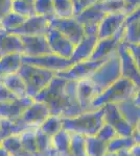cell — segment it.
<instances>
[{
    "mask_svg": "<svg viewBox=\"0 0 140 156\" xmlns=\"http://www.w3.org/2000/svg\"><path fill=\"white\" fill-rule=\"evenodd\" d=\"M116 107L119 114L131 126L138 127L140 119L139 110V93L133 97H130L123 101L117 103Z\"/></svg>",
    "mask_w": 140,
    "mask_h": 156,
    "instance_id": "e0dca14e",
    "label": "cell"
},
{
    "mask_svg": "<svg viewBox=\"0 0 140 156\" xmlns=\"http://www.w3.org/2000/svg\"><path fill=\"white\" fill-rule=\"evenodd\" d=\"M121 78L120 59H119L117 51L108 57L103 64L99 66L94 73L89 77V80L92 82L95 92L99 94L106 90L109 87L115 83Z\"/></svg>",
    "mask_w": 140,
    "mask_h": 156,
    "instance_id": "277c9868",
    "label": "cell"
},
{
    "mask_svg": "<svg viewBox=\"0 0 140 156\" xmlns=\"http://www.w3.org/2000/svg\"><path fill=\"white\" fill-rule=\"evenodd\" d=\"M51 146L59 156H69L70 133L62 129L51 137Z\"/></svg>",
    "mask_w": 140,
    "mask_h": 156,
    "instance_id": "4316f807",
    "label": "cell"
},
{
    "mask_svg": "<svg viewBox=\"0 0 140 156\" xmlns=\"http://www.w3.org/2000/svg\"><path fill=\"white\" fill-rule=\"evenodd\" d=\"M70 133L69 156H86V136L78 133Z\"/></svg>",
    "mask_w": 140,
    "mask_h": 156,
    "instance_id": "d6a6232c",
    "label": "cell"
},
{
    "mask_svg": "<svg viewBox=\"0 0 140 156\" xmlns=\"http://www.w3.org/2000/svg\"><path fill=\"white\" fill-rule=\"evenodd\" d=\"M130 152H131V154L133 156H139L140 155V146L139 144L135 145L134 147H132L131 149H130Z\"/></svg>",
    "mask_w": 140,
    "mask_h": 156,
    "instance_id": "ee69618b",
    "label": "cell"
},
{
    "mask_svg": "<svg viewBox=\"0 0 140 156\" xmlns=\"http://www.w3.org/2000/svg\"><path fill=\"white\" fill-rule=\"evenodd\" d=\"M16 99H18V97L16 95L13 94L6 87H4V85L0 82V103L12 102Z\"/></svg>",
    "mask_w": 140,
    "mask_h": 156,
    "instance_id": "f35d334b",
    "label": "cell"
},
{
    "mask_svg": "<svg viewBox=\"0 0 140 156\" xmlns=\"http://www.w3.org/2000/svg\"><path fill=\"white\" fill-rule=\"evenodd\" d=\"M124 1V12L123 14L126 16H129L132 12L139 9L140 0H123Z\"/></svg>",
    "mask_w": 140,
    "mask_h": 156,
    "instance_id": "b9f144b4",
    "label": "cell"
},
{
    "mask_svg": "<svg viewBox=\"0 0 140 156\" xmlns=\"http://www.w3.org/2000/svg\"><path fill=\"white\" fill-rule=\"evenodd\" d=\"M105 156H118L117 153H106Z\"/></svg>",
    "mask_w": 140,
    "mask_h": 156,
    "instance_id": "7dc6e473",
    "label": "cell"
},
{
    "mask_svg": "<svg viewBox=\"0 0 140 156\" xmlns=\"http://www.w3.org/2000/svg\"><path fill=\"white\" fill-rule=\"evenodd\" d=\"M117 154H118V156H133L131 154V152H130V150H123L117 153Z\"/></svg>",
    "mask_w": 140,
    "mask_h": 156,
    "instance_id": "f6af8a7d",
    "label": "cell"
},
{
    "mask_svg": "<svg viewBox=\"0 0 140 156\" xmlns=\"http://www.w3.org/2000/svg\"><path fill=\"white\" fill-rule=\"evenodd\" d=\"M26 19L27 18H24V17L20 16V15H17L15 12H11L6 17H3L1 19V21H0V28L4 29L6 31H9V30L20 26Z\"/></svg>",
    "mask_w": 140,
    "mask_h": 156,
    "instance_id": "8d00e7d4",
    "label": "cell"
},
{
    "mask_svg": "<svg viewBox=\"0 0 140 156\" xmlns=\"http://www.w3.org/2000/svg\"><path fill=\"white\" fill-rule=\"evenodd\" d=\"M103 60H85L72 65L69 69L65 71H61L55 73V76L61 77L66 80H72V81H81L84 79H88L93 74L97 68L105 62Z\"/></svg>",
    "mask_w": 140,
    "mask_h": 156,
    "instance_id": "9c48e42d",
    "label": "cell"
},
{
    "mask_svg": "<svg viewBox=\"0 0 140 156\" xmlns=\"http://www.w3.org/2000/svg\"><path fill=\"white\" fill-rule=\"evenodd\" d=\"M49 28V20L45 17L36 15L27 18L20 26L9 30L7 32L18 37L46 36Z\"/></svg>",
    "mask_w": 140,
    "mask_h": 156,
    "instance_id": "ba28073f",
    "label": "cell"
},
{
    "mask_svg": "<svg viewBox=\"0 0 140 156\" xmlns=\"http://www.w3.org/2000/svg\"><path fill=\"white\" fill-rule=\"evenodd\" d=\"M97 96L94 89L92 82L88 79H84L78 81L76 84V98H78V104L82 108L83 112H92L91 110V103L94 98Z\"/></svg>",
    "mask_w": 140,
    "mask_h": 156,
    "instance_id": "ffe728a7",
    "label": "cell"
},
{
    "mask_svg": "<svg viewBox=\"0 0 140 156\" xmlns=\"http://www.w3.org/2000/svg\"><path fill=\"white\" fill-rule=\"evenodd\" d=\"M139 18H140V9L132 12L131 15L127 16L124 20L123 27V42L131 43V44H139L140 36H139Z\"/></svg>",
    "mask_w": 140,
    "mask_h": 156,
    "instance_id": "603a6c76",
    "label": "cell"
},
{
    "mask_svg": "<svg viewBox=\"0 0 140 156\" xmlns=\"http://www.w3.org/2000/svg\"><path fill=\"white\" fill-rule=\"evenodd\" d=\"M85 143L87 156H105L107 153V143L100 140L95 135L86 136Z\"/></svg>",
    "mask_w": 140,
    "mask_h": 156,
    "instance_id": "f546056e",
    "label": "cell"
},
{
    "mask_svg": "<svg viewBox=\"0 0 140 156\" xmlns=\"http://www.w3.org/2000/svg\"><path fill=\"white\" fill-rule=\"evenodd\" d=\"M86 156H87V155H86Z\"/></svg>",
    "mask_w": 140,
    "mask_h": 156,
    "instance_id": "f5cc1de1",
    "label": "cell"
},
{
    "mask_svg": "<svg viewBox=\"0 0 140 156\" xmlns=\"http://www.w3.org/2000/svg\"><path fill=\"white\" fill-rule=\"evenodd\" d=\"M50 115L49 108L42 102L34 101L23 112L17 121L32 127H39Z\"/></svg>",
    "mask_w": 140,
    "mask_h": 156,
    "instance_id": "9a60e30c",
    "label": "cell"
},
{
    "mask_svg": "<svg viewBox=\"0 0 140 156\" xmlns=\"http://www.w3.org/2000/svg\"><path fill=\"white\" fill-rule=\"evenodd\" d=\"M137 145L132 136H116L107 144V153H118L123 150H130Z\"/></svg>",
    "mask_w": 140,
    "mask_h": 156,
    "instance_id": "83f0119b",
    "label": "cell"
},
{
    "mask_svg": "<svg viewBox=\"0 0 140 156\" xmlns=\"http://www.w3.org/2000/svg\"><path fill=\"white\" fill-rule=\"evenodd\" d=\"M32 102H34L32 98L25 97L18 98L12 102L0 103V119L17 121Z\"/></svg>",
    "mask_w": 140,
    "mask_h": 156,
    "instance_id": "ac0fdd59",
    "label": "cell"
},
{
    "mask_svg": "<svg viewBox=\"0 0 140 156\" xmlns=\"http://www.w3.org/2000/svg\"><path fill=\"white\" fill-rule=\"evenodd\" d=\"M0 156H11L2 147H0Z\"/></svg>",
    "mask_w": 140,
    "mask_h": 156,
    "instance_id": "bcb514c9",
    "label": "cell"
},
{
    "mask_svg": "<svg viewBox=\"0 0 140 156\" xmlns=\"http://www.w3.org/2000/svg\"><path fill=\"white\" fill-rule=\"evenodd\" d=\"M22 62L27 65H32V66L42 68V69L55 73L65 71V70L69 69L72 65H74L70 60V58H64V57L58 56L53 53L35 57L22 55Z\"/></svg>",
    "mask_w": 140,
    "mask_h": 156,
    "instance_id": "8992f818",
    "label": "cell"
},
{
    "mask_svg": "<svg viewBox=\"0 0 140 156\" xmlns=\"http://www.w3.org/2000/svg\"><path fill=\"white\" fill-rule=\"evenodd\" d=\"M45 37H46L48 46L51 50V53L64 57V58H70L75 46L69 40L66 39L57 29L51 28V27L49 28Z\"/></svg>",
    "mask_w": 140,
    "mask_h": 156,
    "instance_id": "5bb4252c",
    "label": "cell"
},
{
    "mask_svg": "<svg viewBox=\"0 0 140 156\" xmlns=\"http://www.w3.org/2000/svg\"><path fill=\"white\" fill-rule=\"evenodd\" d=\"M126 45L127 49L130 52L131 56L133 57V59L135 60L137 65L140 67V46L139 44H131V43H126L123 42Z\"/></svg>",
    "mask_w": 140,
    "mask_h": 156,
    "instance_id": "ab89813d",
    "label": "cell"
},
{
    "mask_svg": "<svg viewBox=\"0 0 140 156\" xmlns=\"http://www.w3.org/2000/svg\"><path fill=\"white\" fill-rule=\"evenodd\" d=\"M2 84L4 87H6L14 95H16L18 98H25L27 97L26 95V87L22 80V78L20 77V75L18 73H14V74L7 75L1 80Z\"/></svg>",
    "mask_w": 140,
    "mask_h": 156,
    "instance_id": "484cf974",
    "label": "cell"
},
{
    "mask_svg": "<svg viewBox=\"0 0 140 156\" xmlns=\"http://www.w3.org/2000/svg\"><path fill=\"white\" fill-rule=\"evenodd\" d=\"M1 143H2V140L0 138V147H1Z\"/></svg>",
    "mask_w": 140,
    "mask_h": 156,
    "instance_id": "c3c4849f",
    "label": "cell"
},
{
    "mask_svg": "<svg viewBox=\"0 0 140 156\" xmlns=\"http://www.w3.org/2000/svg\"><path fill=\"white\" fill-rule=\"evenodd\" d=\"M23 45V54L24 56H43V55L51 54V50L45 36H28L20 37Z\"/></svg>",
    "mask_w": 140,
    "mask_h": 156,
    "instance_id": "2e32d148",
    "label": "cell"
},
{
    "mask_svg": "<svg viewBox=\"0 0 140 156\" xmlns=\"http://www.w3.org/2000/svg\"><path fill=\"white\" fill-rule=\"evenodd\" d=\"M98 41L97 36H85L82 41L74 47L73 53L71 55L70 60L73 64L80 62H85L90 58L95 45Z\"/></svg>",
    "mask_w": 140,
    "mask_h": 156,
    "instance_id": "7402d4cb",
    "label": "cell"
},
{
    "mask_svg": "<svg viewBox=\"0 0 140 156\" xmlns=\"http://www.w3.org/2000/svg\"><path fill=\"white\" fill-rule=\"evenodd\" d=\"M22 65V54L14 53L2 56L0 58V81L7 75L19 71Z\"/></svg>",
    "mask_w": 140,
    "mask_h": 156,
    "instance_id": "d4e9b609",
    "label": "cell"
},
{
    "mask_svg": "<svg viewBox=\"0 0 140 156\" xmlns=\"http://www.w3.org/2000/svg\"><path fill=\"white\" fill-rule=\"evenodd\" d=\"M26 1H29V2H34V0H26Z\"/></svg>",
    "mask_w": 140,
    "mask_h": 156,
    "instance_id": "f907efd6",
    "label": "cell"
},
{
    "mask_svg": "<svg viewBox=\"0 0 140 156\" xmlns=\"http://www.w3.org/2000/svg\"><path fill=\"white\" fill-rule=\"evenodd\" d=\"M98 1H101V0H98Z\"/></svg>",
    "mask_w": 140,
    "mask_h": 156,
    "instance_id": "816d5d0a",
    "label": "cell"
},
{
    "mask_svg": "<svg viewBox=\"0 0 140 156\" xmlns=\"http://www.w3.org/2000/svg\"><path fill=\"white\" fill-rule=\"evenodd\" d=\"M72 2H73V4H75V2H76V0H72Z\"/></svg>",
    "mask_w": 140,
    "mask_h": 156,
    "instance_id": "681fc988",
    "label": "cell"
},
{
    "mask_svg": "<svg viewBox=\"0 0 140 156\" xmlns=\"http://www.w3.org/2000/svg\"><path fill=\"white\" fill-rule=\"evenodd\" d=\"M127 16L124 14H110L106 15L98 25L97 37L98 40L108 39L121 28Z\"/></svg>",
    "mask_w": 140,
    "mask_h": 156,
    "instance_id": "d6986e66",
    "label": "cell"
},
{
    "mask_svg": "<svg viewBox=\"0 0 140 156\" xmlns=\"http://www.w3.org/2000/svg\"><path fill=\"white\" fill-rule=\"evenodd\" d=\"M98 5L105 15L123 14L124 12L123 0H101L98 1Z\"/></svg>",
    "mask_w": 140,
    "mask_h": 156,
    "instance_id": "d590c367",
    "label": "cell"
},
{
    "mask_svg": "<svg viewBox=\"0 0 140 156\" xmlns=\"http://www.w3.org/2000/svg\"><path fill=\"white\" fill-rule=\"evenodd\" d=\"M104 109L103 107L93 112H83L78 117L64 119L63 121V129L68 132L78 133L84 136H93L96 135L98 130L104 124Z\"/></svg>",
    "mask_w": 140,
    "mask_h": 156,
    "instance_id": "7a4b0ae2",
    "label": "cell"
},
{
    "mask_svg": "<svg viewBox=\"0 0 140 156\" xmlns=\"http://www.w3.org/2000/svg\"><path fill=\"white\" fill-rule=\"evenodd\" d=\"M96 2H98V0H76L74 4V16L82 12L83 9L94 5Z\"/></svg>",
    "mask_w": 140,
    "mask_h": 156,
    "instance_id": "60d3db41",
    "label": "cell"
},
{
    "mask_svg": "<svg viewBox=\"0 0 140 156\" xmlns=\"http://www.w3.org/2000/svg\"><path fill=\"white\" fill-rule=\"evenodd\" d=\"M23 45L20 37L9 34L0 28V58L9 54H23Z\"/></svg>",
    "mask_w": 140,
    "mask_h": 156,
    "instance_id": "44dd1931",
    "label": "cell"
},
{
    "mask_svg": "<svg viewBox=\"0 0 140 156\" xmlns=\"http://www.w3.org/2000/svg\"><path fill=\"white\" fill-rule=\"evenodd\" d=\"M104 109V123L111 125L115 129L119 136H132L136 127H133L121 117L115 104H106L103 106Z\"/></svg>",
    "mask_w": 140,
    "mask_h": 156,
    "instance_id": "8fae6325",
    "label": "cell"
},
{
    "mask_svg": "<svg viewBox=\"0 0 140 156\" xmlns=\"http://www.w3.org/2000/svg\"><path fill=\"white\" fill-rule=\"evenodd\" d=\"M76 84L78 81L55 76L49 84L32 99L47 105L52 115L64 119L78 117L83 114V110L76 98Z\"/></svg>",
    "mask_w": 140,
    "mask_h": 156,
    "instance_id": "6da1fadb",
    "label": "cell"
},
{
    "mask_svg": "<svg viewBox=\"0 0 140 156\" xmlns=\"http://www.w3.org/2000/svg\"><path fill=\"white\" fill-rule=\"evenodd\" d=\"M12 2L13 0H0V21L12 12Z\"/></svg>",
    "mask_w": 140,
    "mask_h": 156,
    "instance_id": "7bdbcfd3",
    "label": "cell"
},
{
    "mask_svg": "<svg viewBox=\"0 0 140 156\" xmlns=\"http://www.w3.org/2000/svg\"><path fill=\"white\" fill-rule=\"evenodd\" d=\"M117 53H118L119 59H120L121 77L131 80L137 87H140L139 66L131 56L123 42L119 44L118 48H117Z\"/></svg>",
    "mask_w": 140,
    "mask_h": 156,
    "instance_id": "4fadbf2b",
    "label": "cell"
},
{
    "mask_svg": "<svg viewBox=\"0 0 140 156\" xmlns=\"http://www.w3.org/2000/svg\"><path fill=\"white\" fill-rule=\"evenodd\" d=\"M40 129L48 136L52 137L55 135L59 131L63 129V121L62 118L59 115H50L44 122L39 126Z\"/></svg>",
    "mask_w": 140,
    "mask_h": 156,
    "instance_id": "4dcf8cb0",
    "label": "cell"
},
{
    "mask_svg": "<svg viewBox=\"0 0 140 156\" xmlns=\"http://www.w3.org/2000/svg\"><path fill=\"white\" fill-rule=\"evenodd\" d=\"M38 127H32L27 124L20 122V121H9L6 119H0V138L11 136V135H19L22 132L30 129H35Z\"/></svg>",
    "mask_w": 140,
    "mask_h": 156,
    "instance_id": "cb8c5ba5",
    "label": "cell"
},
{
    "mask_svg": "<svg viewBox=\"0 0 140 156\" xmlns=\"http://www.w3.org/2000/svg\"><path fill=\"white\" fill-rule=\"evenodd\" d=\"M32 3H34L36 15L45 17L48 20L55 18L53 0H34Z\"/></svg>",
    "mask_w": 140,
    "mask_h": 156,
    "instance_id": "e575fe53",
    "label": "cell"
},
{
    "mask_svg": "<svg viewBox=\"0 0 140 156\" xmlns=\"http://www.w3.org/2000/svg\"><path fill=\"white\" fill-rule=\"evenodd\" d=\"M36 130H37V128L22 132L21 134H19V137H20V143H21L22 149L25 152L29 153V154L34 156H40L38 154L37 144H36Z\"/></svg>",
    "mask_w": 140,
    "mask_h": 156,
    "instance_id": "1f68e13d",
    "label": "cell"
},
{
    "mask_svg": "<svg viewBox=\"0 0 140 156\" xmlns=\"http://www.w3.org/2000/svg\"><path fill=\"white\" fill-rule=\"evenodd\" d=\"M12 12L24 17V18H29V17L36 16L34 3L26 1V0H13Z\"/></svg>",
    "mask_w": 140,
    "mask_h": 156,
    "instance_id": "836d02e7",
    "label": "cell"
},
{
    "mask_svg": "<svg viewBox=\"0 0 140 156\" xmlns=\"http://www.w3.org/2000/svg\"><path fill=\"white\" fill-rule=\"evenodd\" d=\"M105 16V12L100 9L98 2H96L94 5L83 9L73 18L84 27L85 36H97L98 25Z\"/></svg>",
    "mask_w": 140,
    "mask_h": 156,
    "instance_id": "52a82bcc",
    "label": "cell"
},
{
    "mask_svg": "<svg viewBox=\"0 0 140 156\" xmlns=\"http://www.w3.org/2000/svg\"><path fill=\"white\" fill-rule=\"evenodd\" d=\"M49 26L51 28L57 29L59 32L68 39L74 46L78 44L84 37V27L78 23L74 18L68 19H59L53 18L49 20Z\"/></svg>",
    "mask_w": 140,
    "mask_h": 156,
    "instance_id": "30bf717a",
    "label": "cell"
},
{
    "mask_svg": "<svg viewBox=\"0 0 140 156\" xmlns=\"http://www.w3.org/2000/svg\"><path fill=\"white\" fill-rule=\"evenodd\" d=\"M95 136L97 138H99L100 140H103V142H105V143L108 144L110 140H113L114 137L118 136V135H117L115 129H114L111 125L104 123L103 126L100 127V129L98 130V132L96 133Z\"/></svg>",
    "mask_w": 140,
    "mask_h": 156,
    "instance_id": "74e56055",
    "label": "cell"
},
{
    "mask_svg": "<svg viewBox=\"0 0 140 156\" xmlns=\"http://www.w3.org/2000/svg\"><path fill=\"white\" fill-rule=\"evenodd\" d=\"M139 93V87L133 83L131 80L121 77L115 83L109 87L101 94L94 98L91 103V110L101 108L106 104H117L130 97H133Z\"/></svg>",
    "mask_w": 140,
    "mask_h": 156,
    "instance_id": "3957f363",
    "label": "cell"
},
{
    "mask_svg": "<svg viewBox=\"0 0 140 156\" xmlns=\"http://www.w3.org/2000/svg\"><path fill=\"white\" fill-rule=\"evenodd\" d=\"M55 18L68 19L74 17V4L72 0H53Z\"/></svg>",
    "mask_w": 140,
    "mask_h": 156,
    "instance_id": "f1b7e54d",
    "label": "cell"
},
{
    "mask_svg": "<svg viewBox=\"0 0 140 156\" xmlns=\"http://www.w3.org/2000/svg\"><path fill=\"white\" fill-rule=\"evenodd\" d=\"M123 32H124V27L123 25L121 28L119 29L113 37H108V39H104V40H98L89 60L107 59L113 53H115L117 51V48H118L119 44L123 42Z\"/></svg>",
    "mask_w": 140,
    "mask_h": 156,
    "instance_id": "7c38bea8",
    "label": "cell"
},
{
    "mask_svg": "<svg viewBox=\"0 0 140 156\" xmlns=\"http://www.w3.org/2000/svg\"><path fill=\"white\" fill-rule=\"evenodd\" d=\"M17 73L23 80L26 87V95L29 98H34L44 90L55 76V72L23 62Z\"/></svg>",
    "mask_w": 140,
    "mask_h": 156,
    "instance_id": "5b68a950",
    "label": "cell"
}]
</instances>
